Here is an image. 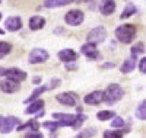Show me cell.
Here are the masks:
<instances>
[{"label": "cell", "instance_id": "6da1fadb", "mask_svg": "<svg viewBox=\"0 0 146 138\" xmlns=\"http://www.w3.org/2000/svg\"><path fill=\"white\" fill-rule=\"evenodd\" d=\"M123 95H124V90L121 89V86L113 83L104 90V102L107 105H113V103L118 102V100L123 97Z\"/></svg>", "mask_w": 146, "mask_h": 138}, {"label": "cell", "instance_id": "7a4b0ae2", "mask_svg": "<svg viewBox=\"0 0 146 138\" xmlns=\"http://www.w3.org/2000/svg\"><path fill=\"white\" fill-rule=\"evenodd\" d=\"M135 35H136V26H133V25H123V26L115 29V36L121 44H130L135 39Z\"/></svg>", "mask_w": 146, "mask_h": 138}, {"label": "cell", "instance_id": "3957f363", "mask_svg": "<svg viewBox=\"0 0 146 138\" xmlns=\"http://www.w3.org/2000/svg\"><path fill=\"white\" fill-rule=\"evenodd\" d=\"M105 38H107V31H105L104 26H96V28H94L92 31H89V34H88V36H86L88 42H92V44H95V45L104 42Z\"/></svg>", "mask_w": 146, "mask_h": 138}, {"label": "cell", "instance_id": "277c9868", "mask_svg": "<svg viewBox=\"0 0 146 138\" xmlns=\"http://www.w3.org/2000/svg\"><path fill=\"white\" fill-rule=\"evenodd\" d=\"M66 23L70 25V26H79V25L83 22L85 19V15H83V12L79 10V9H72L69 10L67 13H66Z\"/></svg>", "mask_w": 146, "mask_h": 138}, {"label": "cell", "instance_id": "5b68a950", "mask_svg": "<svg viewBox=\"0 0 146 138\" xmlns=\"http://www.w3.org/2000/svg\"><path fill=\"white\" fill-rule=\"evenodd\" d=\"M48 53L45 51V49H42V48H34L32 51L29 53V55H28V60H29V62L31 64H40V62H45L47 60H48Z\"/></svg>", "mask_w": 146, "mask_h": 138}, {"label": "cell", "instance_id": "8992f818", "mask_svg": "<svg viewBox=\"0 0 146 138\" xmlns=\"http://www.w3.org/2000/svg\"><path fill=\"white\" fill-rule=\"evenodd\" d=\"M56 99H57L62 105H66V106H75V105L78 103V95L73 93V92L60 93V95L56 96Z\"/></svg>", "mask_w": 146, "mask_h": 138}, {"label": "cell", "instance_id": "52a82bcc", "mask_svg": "<svg viewBox=\"0 0 146 138\" xmlns=\"http://www.w3.org/2000/svg\"><path fill=\"white\" fill-rule=\"evenodd\" d=\"M18 124H19V119L15 118V116L2 118V124H0V132H2V134H9Z\"/></svg>", "mask_w": 146, "mask_h": 138}, {"label": "cell", "instance_id": "ba28073f", "mask_svg": "<svg viewBox=\"0 0 146 138\" xmlns=\"http://www.w3.org/2000/svg\"><path fill=\"white\" fill-rule=\"evenodd\" d=\"M80 51H82V54H83L85 57L89 58V60H96V58H100L98 49H96L95 44H92V42H86L85 45H82Z\"/></svg>", "mask_w": 146, "mask_h": 138}, {"label": "cell", "instance_id": "9c48e42d", "mask_svg": "<svg viewBox=\"0 0 146 138\" xmlns=\"http://www.w3.org/2000/svg\"><path fill=\"white\" fill-rule=\"evenodd\" d=\"M0 89L5 93H15L19 90V81L16 80H12V79H6V80H2L0 81Z\"/></svg>", "mask_w": 146, "mask_h": 138}, {"label": "cell", "instance_id": "30bf717a", "mask_svg": "<svg viewBox=\"0 0 146 138\" xmlns=\"http://www.w3.org/2000/svg\"><path fill=\"white\" fill-rule=\"evenodd\" d=\"M53 119L58 121L62 127H72L73 122L76 119V115H72V114H53Z\"/></svg>", "mask_w": 146, "mask_h": 138}, {"label": "cell", "instance_id": "8fae6325", "mask_svg": "<svg viewBox=\"0 0 146 138\" xmlns=\"http://www.w3.org/2000/svg\"><path fill=\"white\" fill-rule=\"evenodd\" d=\"M85 103L88 105H100L101 102H104V92L101 90H95V92H91L89 95L85 96Z\"/></svg>", "mask_w": 146, "mask_h": 138}, {"label": "cell", "instance_id": "7c38bea8", "mask_svg": "<svg viewBox=\"0 0 146 138\" xmlns=\"http://www.w3.org/2000/svg\"><path fill=\"white\" fill-rule=\"evenodd\" d=\"M6 77L12 79V80H16V81H23L27 79V73L23 71V70H19V68H7L6 70V74H5Z\"/></svg>", "mask_w": 146, "mask_h": 138}, {"label": "cell", "instance_id": "4fadbf2b", "mask_svg": "<svg viewBox=\"0 0 146 138\" xmlns=\"http://www.w3.org/2000/svg\"><path fill=\"white\" fill-rule=\"evenodd\" d=\"M5 26H6V29L10 31V32H16V31H19V29L22 28V20H21V18H18V16H10V18L6 19Z\"/></svg>", "mask_w": 146, "mask_h": 138}, {"label": "cell", "instance_id": "5bb4252c", "mask_svg": "<svg viewBox=\"0 0 146 138\" xmlns=\"http://www.w3.org/2000/svg\"><path fill=\"white\" fill-rule=\"evenodd\" d=\"M78 53H75L73 49L70 48H66V49H62V51L58 53V58L62 60L63 62H75L78 60Z\"/></svg>", "mask_w": 146, "mask_h": 138}, {"label": "cell", "instance_id": "9a60e30c", "mask_svg": "<svg viewBox=\"0 0 146 138\" xmlns=\"http://www.w3.org/2000/svg\"><path fill=\"white\" fill-rule=\"evenodd\" d=\"M114 10H115V2L114 0H101L100 12L104 16H108V15L114 13Z\"/></svg>", "mask_w": 146, "mask_h": 138}, {"label": "cell", "instance_id": "2e32d148", "mask_svg": "<svg viewBox=\"0 0 146 138\" xmlns=\"http://www.w3.org/2000/svg\"><path fill=\"white\" fill-rule=\"evenodd\" d=\"M44 25H45V19L42 16H32L29 19V29H32V31L42 29Z\"/></svg>", "mask_w": 146, "mask_h": 138}, {"label": "cell", "instance_id": "e0dca14e", "mask_svg": "<svg viewBox=\"0 0 146 138\" xmlns=\"http://www.w3.org/2000/svg\"><path fill=\"white\" fill-rule=\"evenodd\" d=\"M44 108V100L42 99H35V100H32V103L25 109V114H35V112H40L41 109Z\"/></svg>", "mask_w": 146, "mask_h": 138}, {"label": "cell", "instance_id": "ac0fdd59", "mask_svg": "<svg viewBox=\"0 0 146 138\" xmlns=\"http://www.w3.org/2000/svg\"><path fill=\"white\" fill-rule=\"evenodd\" d=\"M135 67H136V57L131 55L130 58H127V60L123 62V66H121V73L127 74V73H130V71L135 70Z\"/></svg>", "mask_w": 146, "mask_h": 138}, {"label": "cell", "instance_id": "d6986e66", "mask_svg": "<svg viewBox=\"0 0 146 138\" xmlns=\"http://www.w3.org/2000/svg\"><path fill=\"white\" fill-rule=\"evenodd\" d=\"M27 128H29V131H38L40 129V124H38V121H36V119H31L29 122H27V124L21 125V127H18V131H23V129H27Z\"/></svg>", "mask_w": 146, "mask_h": 138}, {"label": "cell", "instance_id": "ffe728a7", "mask_svg": "<svg viewBox=\"0 0 146 138\" xmlns=\"http://www.w3.org/2000/svg\"><path fill=\"white\" fill-rule=\"evenodd\" d=\"M48 89V87H44V86H41V87H36V89L32 92V95L25 100V103H29V102H32V100H35V99H38V96H41L45 90Z\"/></svg>", "mask_w": 146, "mask_h": 138}, {"label": "cell", "instance_id": "44dd1931", "mask_svg": "<svg viewBox=\"0 0 146 138\" xmlns=\"http://www.w3.org/2000/svg\"><path fill=\"white\" fill-rule=\"evenodd\" d=\"M136 118L142 119V121L146 119V99L137 106V109H136Z\"/></svg>", "mask_w": 146, "mask_h": 138}, {"label": "cell", "instance_id": "7402d4cb", "mask_svg": "<svg viewBox=\"0 0 146 138\" xmlns=\"http://www.w3.org/2000/svg\"><path fill=\"white\" fill-rule=\"evenodd\" d=\"M136 13V7H135V5H131V3H127V6H126V9L123 10V13H121V19H127V18H130L131 15H135Z\"/></svg>", "mask_w": 146, "mask_h": 138}, {"label": "cell", "instance_id": "603a6c76", "mask_svg": "<svg viewBox=\"0 0 146 138\" xmlns=\"http://www.w3.org/2000/svg\"><path fill=\"white\" fill-rule=\"evenodd\" d=\"M115 116V114L113 110H100L98 114H96V118L100 121H108V119H113Z\"/></svg>", "mask_w": 146, "mask_h": 138}, {"label": "cell", "instance_id": "cb8c5ba5", "mask_svg": "<svg viewBox=\"0 0 146 138\" xmlns=\"http://www.w3.org/2000/svg\"><path fill=\"white\" fill-rule=\"evenodd\" d=\"M67 2L66 0H45L44 2V6L51 9V7H60V6H66Z\"/></svg>", "mask_w": 146, "mask_h": 138}, {"label": "cell", "instance_id": "d4e9b609", "mask_svg": "<svg viewBox=\"0 0 146 138\" xmlns=\"http://www.w3.org/2000/svg\"><path fill=\"white\" fill-rule=\"evenodd\" d=\"M10 49H12V45H10L9 42H5V41L0 42V58L6 57V55L10 53Z\"/></svg>", "mask_w": 146, "mask_h": 138}, {"label": "cell", "instance_id": "484cf974", "mask_svg": "<svg viewBox=\"0 0 146 138\" xmlns=\"http://www.w3.org/2000/svg\"><path fill=\"white\" fill-rule=\"evenodd\" d=\"M42 127L47 128V129H50V131L53 132V131H57L58 127H62V125H60L58 121H53V122H44V124H42Z\"/></svg>", "mask_w": 146, "mask_h": 138}, {"label": "cell", "instance_id": "4316f807", "mask_svg": "<svg viewBox=\"0 0 146 138\" xmlns=\"http://www.w3.org/2000/svg\"><path fill=\"white\" fill-rule=\"evenodd\" d=\"M124 124H126V121H124L123 118L114 116L113 121H111V127H113V128H123V127H124Z\"/></svg>", "mask_w": 146, "mask_h": 138}, {"label": "cell", "instance_id": "83f0119b", "mask_svg": "<svg viewBox=\"0 0 146 138\" xmlns=\"http://www.w3.org/2000/svg\"><path fill=\"white\" fill-rule=\"evenodd\" d=\"M127 131H105L104 132V137L105 138H110V137H114V138H121Z\"/></svg>", "mask_w": 146, "mask_h": 138}, {"label": "cell", "instance_id": "f1b7e54d", "mask_svg": "<svg viewBox=\"0 0 146 138\" xmlns=\"http://www.w3.org/2000/svg\"><path fill=\"white\" fill-rule=\"evenodd\" d=\"M142 53H143V44H142V42L136 44L135 47L131 48V55H133V57H137V55L142 54Z\"/></svg>", "mask_w": 146, "mask_h": 138}, {"label": "cell", "instance_id": "f546056e", "mask_svg": "<svg viewBox=\"0 0 146 138\" xmlns=\"http://www.w3.org/2000/svg\"><path fill=\"white\" fill-rule=\"evenodd\" d=\"M83 121H85V115H78L76 119H75V122H73V125H72V128L73 129H78L80 125L83 124Z\"/></svg>", "mask_w": 146, "mask_h": 138}, {"label": "cell", "instance_id": "4dcf8cb0", "mask_svg": "<svg viewBox=\"0 0 146 138\" xmlns=\"http://www.w3.org/2000/svg\"><path fill=\"white\" fill-rule=\"evenodd\" d=\"M60 83H62V80H60V79H53V80L50 81V86H48V89H56V87L60 86Z\"/></svg>", "mask_w": 146, "mask_h": 138}, {"label": "cell", "instance_id": "1f68e13d", "mask_svg": "<svg viewBox=\"0 0 146 138\" xmlns=\"http://www.w3.org/2000/svg\"><path fill=\"white\" fill-rule=\"evenodd\" d=\"M92 135H95V131L94 129H86L85 132H79L78 134L79 138H82V137H92Z\"/></svg>", "mask_w": 146, "mask_h": 138}, {"label": "cell", "instance_id": "d6a6232c", "mask_svg": "<svg viewBox=\"0 0 146 138\" xmlns=\"http://www.w3.org/2000/svg\"><path fill=\"white\" fill-rule=\"evenodd\" d=\"M139 68H140V71H142V73H145V74H146V57L140 60V64H139Z\"/></svg>", "mask_w": 146, "mask_h": 138}, {"label": "cell", "instance_id": "836d02e7", "mask_svg": "<svg viewBox=\"0 0 146 138\" xmlns=\"http://www.w3.org/2000/svg\"><path fill=\"white\" fill-rule=\"evenodd\" d=\"M25 137H28V138H42V134H40V132H36V134H34V132H28Z\"/></svg>", "mask_w": 146, "mask_h": 138}, {"label": "cell", "instance_id": "e575fe53", "mask_svg": "<svg viewBox=\"0 0 146 138\" xmlns=\"http://www.w3.org/2000/svg\"><path fill=\"white\" fill-rule=\"evenodd\" d=\"M41 81V77H38V76H36V77H34V83L36 84V83H40Z\"/></svg>", "mask_w": 146, "mask_h": 138}, {"label": "cell", "instance_id": "d590c367", "mask_svg": "<svg viewBox=\"0 0 146 138\" xmlns=\"http://www.w3.org/2000/svg\"><path fill=\"white\" fill-rule=\"evenodd\" d=\"M5 74H6V70L3 67H0V76H5Z\"/></svg>", "mask_w": 146, "mask_h": 138}, {"label": "cell", "instance_id": "8d00e7d4", "mask_svg": "<svg viewBox=\"0 0 146 138\" xmlns=\"http://www.w3.org/2000/svg\"><path fill=\"white\" fill-rule=\"evenodd\" d=\"M66 2H67V5H69V3H73V2H76V0H66Z\"/></svg>", "mask_w": 146, "mask_h": 138}, {"label": "cell", "instance_id": "74e56055", "mask_svg": "<svg viewBox=\"0 0 146 138\" xmlns=\"http://www.w3.org/2000/svg\"><path fill=\"white\" fill-rule=\"evenodd\" d=\"M3 34H5V31H3V29H0V35H3Z\"/></svg>", "mask_w": 146, "mask_h": 138}, {"label": "cell", "instance_id": "f35d334b", "mask_svg": "<svg viewBox=\"0 0 146 138\" xmlns=\"http://www.w3.org/2000/svg\"><path fill=\"white\" fill-rule=\"evenodd\" d=\"M0 19H2V13H0Z\"/></svg>", "mask_w": 146, "mask_h": 138}, {"label": "cell", "instance_id": "ab89813d", "mask_svg": "<svg viewBox=\"0 0 146 138\" xmlns=\"http://www.w3.org/2000/svg\"><path fill=\"white\" fill-rule=\"evenodd\" d=\"M0 124H2V118H0Z\"/></svg>", "mask_w": 146, "mask_h": 138}, {"label": "cell", "instance_id": "60d3db41", "mask_svg": "<svg viewBox=\"0 0 146 138\" xmlns=\"http://www.w3.org/2000/svg\"><path fill=\"white\" fill-rule=\"evenodd\" d=\"M0 3H2V0H0Z\"/></svg>", "mask_w": 146, "mask_h": 138}]
</instances>
